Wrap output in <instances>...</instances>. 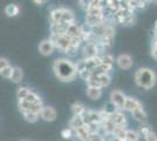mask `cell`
<instances>
[{
  "mask_svg": "<svg viewBox=\"0 0 157 141\" xmlns=\"http://www.w3.org/2000/svg\"><path fill=\"white\" fill-rule=\"evenodd\" d=\"M148 7V2L147 1H140V0H137V8L138 10H145ZM136 8V10H137Z\"/></svg>",
  "mask_w": 157,
  "mask_h": 141,
  "instance_id": "44",
  "label": "cell"
},
{
  "mask_svg": "<svg viewBox=\"0 0 157 141\" xmlns=\"http://www.w3.org/2000/svg\"><path fill=\"white\" fill-rule=\"evenodd\" d=\"M53 71H54V74L56 75V78L63 82H71L78 76L74 64L65 58L56 59L53 62Z\"/></svg>",
  "mask_w": 157,
  "mask_h": 141,
  "instance_id": "1",
  "label": "cell"
},
{
  "mask_svg": "<svg viewBox=\"0 0 157 141\" xmlns=\"http://www.w3.org/2000/svg\"><path fill=\"white\" fill-rule=\"evenodd\" d=\"M34 4H36L38 6H42L44 4H46V1L45 0H41V1L40 0H34Z\"/></svg>",
  "mask_w": 157,
  "mask_h": 141,
  "instance_id": "47",
  "label": "cell"
},
{
  "mask_svg": "<svg viewBox=\"0 0 157 141\" xmlns=\"http://www.w3.org/2000/svg\"><path fill=\"white\" fill-rule=\"evenodd\" d=\"M40 116L42 120L47 121V122H52L56 119V111L52 106H44L41 113H40Z\"/></svg>",
  "mask_w": 157,
  "mask_h": 141,
  "instance_id": "5",
  "label": "cell"
},
{
  "mask_svg": "<svg viewBox=\"0 0 157 141\" xmlns=\"http://www.w3.org/2000/svg\"><path fill=\"white\" fill-rule=\"evenodd\" d=\"M102 111H105L107 114L110 115V114H113L114 112H116V107H115V106H114V105H113L111 102H109V104H105V108H103Z\"/></svg>",
  "mask_w": 157,
  "mask_h": 141,
  "instance_id": "36",
  "label": "cell"
},
{
  "mask_svg": "<svg viewBox=\"0 0 157 141\" xmlns=\"http://www.w3.org/2000/svg\"><path fill=\"white\" fill-rule=\"evenodd\" d=\"M78 76H80L81 79H83L85 81H87L90 76H92V72L88 71V69H85V71H82L81 73H78Z\"/></svg>",
  "mask_w": 157,
  "mask_h": 141,
  "instance_id": "39",
  "label": "cell"
},
{
  "mask_svg": "<svg viewBox=\"0 0 157 141\" xmlns=\"http://www.w3.org/2000/svg\"><path fill=\"white\" fill-rule=\"evenodd\" d=\"M76 52H78V48H75V47H73V46H69L68 47V49L66 51L65 53L68 54L69 57H74V55L76 54Z\"/></svg>",
  "mask_w": 157,
  "mask_h": 141,
  "instance_id": "43",
  "label": "cell"
},
{
  "mask_svg": "<svg viewBox=\"0 0 157 141\" xmlns=\"http://www.w3.org/2000/svg\"><path fill=\"white\" fill-rule=\"evenodd\" d=\"M78 4H80V6L85 10V12H86V10L88 8V6H89V1H83V0H80V1H78Z\"/></svg>",
  "mask_w": 157,
  "mask_h": 141,
  "instance_id": "45",
  "label": "cell"
},
{
  "mask_svg": "<svg viewBox=\"0 0 157 141\" xmlns=\"http://www.w3.org/2000/svg\"><path fill=\"white\" fill-rule=\"evenodd\" d=\"M24 79V72L20 67H13L12 68V74L10 80L14 82V84H20Z\"/></svg>",
  "mask_w": 157,
  "mask_h": 141,
  "instance_id": "14",
  "label": "cell"
},
{
  "mask_svg": "<svg viewBox=\"0 0 157 141\" xmlns=\"http://www.w3.org/2000/svg\"><path fill=\"white\" fill-rule=\"evenodd\" d=\"M123 141H128V140H127V139H125V140H123Z\"/></svg>",
  "mask_w": 157,
  "mask_h": 141,
  "instance_id": "51",
  "label": "cell"
},
{
  "mask_svg": "<svg viewBox=\"0 0 157 141\" xmlns=\"http://www.w3.org/2000/svg\"><path fill=\"white\" fill-rule=\"evenodd\" d=\"M18 108H19L20 112L24 114V113L28 112V109H29V104H28L26 100H19V102H18Z\"/></svg>",
  "mask_w": 157,
  "mask_h": 141,
  "instance_id": "31",
  "label": "cell"
},
{
  "mask_svg": "<svg viewBox=\"0 0 157 141\" xmlns=\"http://www.w3.org/2000/svg\"><path fill=\"white\" fill-rule=\"evenodd\" d=\"M135 22H136V17H135V14H132V15H129V17L123 18L122 25H125V26H131V25H134Z\"/></svg>",
  "mask_w": 157,
  "mask_h": 141,
  "instance_id": "33",
  "label": "cell"
},
{
  "mask_svg": "<svg viewBox=\"0 0 157 141\" xmlns=\"http://www.w3.org/2000/svg\"><path fill=\"white\" fill-rule=\"evenodd\" d=\"M144 139L145 141H157V134L155 132H152V129H151L150 132L144 136Z\"/></svg>",
  "mask_w": 157,
  "mask_h": 141,
  "instance_id": "40",
  "label": "cell"
},
{
  "mask_svg": "<svg viewBox=\"0 0 157 141\" xmlns=\"http://www.w3.org/2000/svg\"><path fill=\"white\" fill-rule=\"evenodd\" d=\"M87 96L90 100H98L102 96V89L95 87H88L87 88Z\"/></svg>",
  "mask_w": 157,
  "mask_h": 141,
  "instance_id": "17",
  "label": "cell"
},
{
  "mask_svg": "<svg viewBox=\"0 0 157 141\" xmlns=\"http://www.w3.org/2000/svg\"><path fill=\"white\" fill-rule=\"evenodd\" d=\"M74 66H75V71H76V73H81L82 71H85L86 69V62H85V59H82V60H78L76 64H74Z\"/></svg>",
  "mask_w": 157,
  "mask_h": 141,
  "instance_id": "34",
  "label": "cell"
},
{
  "mask_svg": "<svg viewBox=\"0 0 157 141\" xmlns=\"http://www.w3.org/2000/svg\"><path fill=\"white\" fill-rule=\"evenodd\" d=\"M89 119H90V122L101 123V118H100V113H98V112H95V111H90V109H89Z\"/></svg>",
  "mask_w": 157,
  "mask_h": 141,
  "instance_id": "32",
  "label": "cell"
},
{
  "mask_svg": "<svg viewBox=\"0 0 157 141\" xmlns=\"http://www.w3.org/2000/svg\"><path fill=\"white\" fill-rule=\"evenodd\" d=\"M39 52L44 57H49L54 52V45L49 39H45L40 42L39 45Z\"/></svg>",
  "mask_w": 157,
  "mask_h": 141,
  "instance_id": "6",
  "label": "cell"
},
{
  "mask_svg": "<svg viewBox=\"0 0 157 141\" xmlns=\"http://www.w3.org/2000/svg\"><path fill=\"white\" fill-rule=\"evenodd\" d=\"M82 51H83L85 59H89V58H93V57H96V55H98V51H96V46H95V44L86 42Z\"/></svg>",
  "mask_w": 157,
  "mask_h": 141,
  "instance_id": "11",
  "label": "cell"
},
{
  "mask_svg": "<svg viewBox=\"0 0 157 141\" xmlns=\"http://www.w3.org/2000/svg\"><path fill=\"white\" fill-rule=\"evenodd\" d=\"M25 100H26L29 105H32V104H35V102H38V101L41 100V98H40L39 95L35 93V92L31 91V92L28 93V95L26 96V99H25Z\"/></svg>",
  "mask_w": 157,
  "mask_h": 141,
  "instance_id": "28",
  "label": "cell"
},
{
  "mask_svg": "<svg viewBox=\"0 0 157 141\" xmlns=\"http://www.w3.org/2000/svg\"><path fill=\"white\" fill-rule=\"evenodd\" d=\"M150 54H151V57H152L155 60H157V49H156V48H154V47H152V48H151V53Z\"/></svg>",
  "mask_w": 157,
  "mask_h": 141,
  "instance_id": "46",
  "label": "cell"
},
{
  "mask_svg": "<svg viewBox=\"0 0 157 141\" xmlns=\"http://www.w3.org/2000/svg\"><path fill=\"white\" fill-rule=\"evenodd\" d=\"M102 141H107V140H105V139H103V140H102Z\"/></svg>",
  "mask_w": 157,
  "mask_h": 141,
  "instance_id": "50",
  "label": "cell"
},
{
  "mask_svg": "<svg viewBox=\"0 0 157 141\" xmlns=\"http://www.w3.org/2000/svg\"><path fill=\"white\" fill-rule=\"evenodd\" d=\"M85 127L89 132V134H96V133H100L101 131L100 123H96V122H89L88 125H85Z\"/></svg>",
  "mask_w": 157,
  "mask_h": 141,
  "instance_id": "25",
  "label": "cell"
},
{
  "mask_svg": "<svg viewBox=\"0 0 157 141\" xmlns=\"http://www.w3.org/2000/svg\"><path fill=\"white\" fill-rule=\"evenodd\" d=\"M8 66H11V64H10V60L7 59V58H0V71L2 69V68H6Z\"/></svg>",
  "mask_w": 157,
  "mask_h": 141,
  "instance_id": "41",
  "label": "cell"
},
{
  "mask_svg": "<svg viewBox=\"0 0 157 141\" xmlns=\"http://www.w3.org/2000/svg\"><path fill=\"white\" fill-rule=\"evenodd\" d=\"M20 13V8L18 5L15 4H8L6 7H5V14L10 18H13V17H17L18 14Z\"/></svg>",
  "mask_w": 157,
  "mask_h": 141,
  "instance_id": "18",
  "label": "cell"
},
{
  "mask_svg": "<svg viewBox=\"0 0 157 141\" xmlns=\"http://www.w3.org/2000/svg\"><path fill=\"white\" fill-rule=\"evenodd\" d=\"M96 78V80L100 84V87L103 88V87H107V86H109L110 85V81H111V78L109 74H102V75H100V76H95Z\"/></svg>",
  "mask_w": 157,
  "mask_h": 141,
  "instance_id": "21",
  "label": "cell"
},
{
  "mask_svg": "<svg viewBox=\"0 0 157 141\" xmlns=\"http://www.w3.org/2000/svg\"><path fill=\"white\" fill-rule=\"evenodd\" d=\"M111 135L114 136V139H116L117 141H123L125 140V136H127V129H125V127L115 126Z\"/></svg>",
  "mask_w": 157,
  "mask_h": 141,
  "instance_id": "13",
  "label": "cell"
},
{
  "mask_svg": "<svg viewBox=\"0 0 157 141\" xmlns=\"http://www.w3.org/2000/svg\"><path fill=\"white\" fill-rule=\"evenodd\" d=\"M61 136H62L63 139L69 140V139H72V136H73V131L71 128H65V129L61 132Z\"/></svg>",
  "mask_w": 157,
  "mask_h": 141,
  "instance_id": "37",
  "label": "cell"
},
{
  "mask_svg": "<svg viewBox=\"0 0 157 141\" xmlns=\"http://www.w3.org/2000/svg\"><path fill=\"white\" fill-rule=\"evenodd\" d=\"M136 108H143L142 104L138 100H136L135 98H131V96H125L124 99V104H123V108L124 111H128V112H132L134 109Z\"/></svg>",
  "mask_w": 157,
  "mask_h": 141,
  "instance_id": "7",
  "label": "cell"
},
{
  "mask_svg": "<svg viewBox=\"0 0 157 141\" xmlns=\"http://www.w3.org/2000/svg\"><path fill=\"white\" fill-rule=\"evenodd\" d=\"M49 21L51 25H58L60 22H62V15H61V7L60 8H55L51 12L49 15Z\"/></svg>",
  "mask_w": 157,
  "mask_h": 141,
  "instance_id": "15",
  "label": "cell"
},
{
  "mask_svg": "<svg viewBox=\"0 0 157 141\" xmlns=\"http://www.w3.org/2000/svg\"><path fill=\"white\" fill-rule=\"evenodd\" d=\"M67 34L69 37H80L81 35V32H80V26L78 24H72L69 25L68 28H67Z\"/></svg>",
  "mask_w": 157,
  "mask_h": 141,
  "instance_id": "23",
  "label": "cell"
},
{
  "mask_svg": "<svg viewBox=\"0 0 157 141\" xmlns=\"http://www.w3.org/2000/svg\"><path fill=\"white\" fill-rule=\"evenodd\" d=\"M12 66H8L6 68H2L1 71H0V75L2 76V78H5V79H10L11 78V74H12Z\"/></svg>",
  "mask_w": 157,
  "mask_h": 141,
  "instance_id": "35",
  "label": "cell"
},
{
  "mask_svg": "<svg viewBox=\"0 0 157 141\" xmlns=\"http://www.w3.org/2000/svg\"><path fill=\"white\" fill-rule=\"evenodd\" d=\"M29 92H31V89L28 87H19L17 91V96L19 100H25Z\"/></svg>",
  "mask_w": 157,
  "mask_h": 141,
  "instance_id": "27",
  "label": "cell"
},
{
  "mask_svg": "<svg viewBox=\"0 0 157 141\" xmlns=\"http://www.w3.org/2000/svg\"><path fill=\"white\" fill-rule=\"evenodd\" d=\"M105 139L103 135L100 134V133H96V134H90L89 136V141H102Z\"/></svg>",
  "mask_w": 157,
  "mask_h": 141,
  "instance_id": "42",
  "label": "cell"
},
{
  "mask_svg": "<svg viewBox=\"0 0 157 141\" xmlns=\"http://www.w3.org/2000/svg\"><path fill=\"white\" fill-rule=\"evenodd\" d=\"M24 118H25V120L27 122H31V123H34V122H36L38 119H39V115L38 114H34V113H31V112H26V113H24Z\"/></svg>",
  "mask_w": 157,
  "mask_h": 141,
  "instance_id": "30",
  "label": "cell"
},
{
  "mask_svg": "<svg viewBox=\"0 0 157 141\" xmlns=\"http://www.w3.org/2000/svg\"><path fill=\"white\" fill-rule=\"evenodd\" d=\"M118 67L122 69H129L132 66V58L129 54H120L116 59Z\"/></svg>",
  "mask_w": 157,
  "mask_h": 141,
  "instance_id": "8",
  "label": "cell"
},
{
  "mask_svg": "<svg viewBox=\"0 0 157 141\" xmlns=\"http://www.w3.org/2000/svg\"><path fill=\"white\" fill-rule=\"evenodd\" d=\"M155 31H157V21H156V25H155Z\"/></svg>",
  "mask_w": 157,
  "mask_h": 141,
  "instance_id": "49",
  "label": "cell"
},
{
  "mask_svg": "<svg viewBox=\"0 0 157 141\" xmlns=\"http://www.w3.org/2000/svg\"><path fill=\"white\" fill-rule=\"evenodd\" d=\"M155 40H157V31H155Z\"/></svg>",
  "mask_w": 157,
  "mask_h": 141,
  "instance_id": "48",
  "label": "cell"
},
{
  "mask_svg": "<svg viewBox=\"0 0 157 141\" xmlns=\"http://www.w3.org/2000/svg\"><path fill=\"white\" fill-rule=\"evenodd\" d=\"M49 40L53 42L54 48H58L60 51H62L63 53L68 49V47L71 46V37L67 33L63 34V35H54V34H51Z\"/></svg>",
  "mask_w": 157,
  "mask_h": 141,
  "instance_id": "3",
  "label": "cell"
},
{
  "mask_svg": "<svg viewBox=\"0 0 157 141\" xmlns=\"http://www.w3.org/2000/svg\"><path fill=\"white\" fill-rule=\"evenodd\" d=\"M125 95L123 92L118 91V89H114L110 93V102L116 107V109H122L123 108V104H124Z\"/></svg>",
  "mask_w": 157,
  "mask_h": 141,
  "instance_id": "4",
  "label": "cell"
},
{
  "mask_svg": "<svg viewBox=\"0 0 157 141\" xmlns=\"http://www.w3.org/2000/svg\"><path fill=\"white\" fill-rule=\"evenodd\" d=\"M156 74L150 68H140L135 73V82L144 89H150L156 84Z\"/></svg>",
  "mask_w": 157,
  "mask_h": 141,
  "instance_id": "2",
  "label": "cell"
},
{
  "mask_svg": "<svg viewBox=\"0 0 157 141\" xmlns=\"http://www.w3.org/2000/svg\"><path fill=\"white\" fill-rule=\"evenodd\" d=\"M150 131H151V128L149 127V125H147V123H142V126L140 127V134L145 136V135L148 134Z\"/></svg>",
  "mask_w": 157,
  "mask_h": 141,
  "instance_id": "38",
  "label": "cell"
},
{
  "mask_svg": "<svg viewBox=\"0 0 157 141\" xmlns=\"http://www.w3.org/2000/svg\"><path fill=\"white\" fill-rule=\"evenodd\" d=\"M109 119H110V121L115 126L125 127V125H127V118H125L124 114L121 113L120 111H116V112H114L113 114L109 115Z\"/></svg>",
  "mask_w": 157,
  "mask_h": 141,
  "instance_id": "9",
  "label": "cell"
},
{
  "mask_svg": "<svg viewBox=\"0 0 157 141\" xmlns=\"http://www.w3.org/2000/svg\"><path fill=\"white\" fill-rule=\"evenodd\" d=\"M131 115H132V118L136 121H138V122L145 123V121H147V113L144 112L143 108H136V109H134V111L131 112Z\"/></svg>",
  "mask_w": 157,
  "mask_h": 141,
  "instance_id": "16",
  "label": "cell"
},
{
  "mask_svg": "<svg viewBox=\"0 0 157 141\" xmlns=\"http://www.w3.org/2000/svg\"><path fill=\"white\" fill-rule=\"evenodd\" d=\"M140 138H141V134L137 131H132V129H128L127 131L125 139L128 141H140Z\"/></svg>",
  "mask_w": 157,
  "mask_h": 141,
  "instance_id": "26",
  "label": "cell"
},
{
  "mask_svg": "<svg viewBox=\"0 0 157 141\" xmlns=\"http://www.w3.org/2000/svg\"><path fill=\"white\" fill-rule=\"evenodd\" d=\"M73 132H74L75 136H76L80 141H89V136H90V134H89V132L87 131V128H86L85 126L76 128V129H74Z\"/></svg>",
  "mask_w": 157,
  "mask_h": 141,
  "instance_id": "12",
  "label": "cell"
},
{
  "mask_svg": "<svg viewBox=\"0 0 157 141\" xmlns=\"http://www.w3.org/2000/svg\"><path fill=\"white\" fill-rule=\"evenodd\" d=\"M107 8L109 10V13L114 14L120 10V1H115V0H108L107 1Z\"/></svg>",
  "mask_w": 157,
  "mask_h": 141,
  "instance_id": "24",
  "label": "cell"
},
{
  "mask_svg": "<svg viewBox=\"0 0 157 141\" xmlns=\"http://www.w3.org/2000/svg\"><path fill=\"white\" fill-rule=\"evenodd\" d=\"M42 108H44V104H42V100H40V101H38V102H35V104L29 105V109H28V112L34 113V114H38L40 116V113H41Z\"/></svg>",
  "mask_w": 157,
  "mask_h": 141,
  "instance_id": "22",
  "label": "cell"
},
{
  "mask_svg": "<svg viewBox=\"0 0 157 141\" xmlns=\"http://www.w3.org/2000/svg\"><path fill=\"white\" fill-rule=\"evenodd\" d=\"M61 15H62V22L66 24H76V19H75V15L74 12L69 8H66V7H61Z\"/></svg>",
  "mask_w": 157,
  "mask_h": 141,
  "instance_id": "10",
  "label": "cell"
},
{
  "mask_svg": "<svg viewBox=\"0 0 157 141\" xmlns=\"http://www.w3.org/2000/svg\"><path fill=\"white\" fill-rule=\"evenodd\" d=\"M101 60H102V65H105V66L113 67V65H114V58L110 54L105 53L103 55H101Z\"/></svg>",
  "mask_w": 157,
  "mask_h": 141,
  "instance_id": "29",
  "label": "cell"
},
{
  "mask_svg": "<svg viewBox=\"0 0 157 141\" xmlns=\"http://www.w3.org/2000/svg\"><path fill=\"white\" fill-rule=\"evenodd\" d=\"M86 109L87 108L85 107V105L81 104V102H74L72 105V113L74 115H76V116H81Z\"/></svg>",
  "mask_w": 157,
  "mask_h": 141,
  "instance_id": "20",
  "label": "cell"
},
{
  "mask_svg": "<svg viewBox=\"0 0 157 141\" xmlns=\"http://www.w3.org/2000/svg\"><path fill=\"white\" fill-rule=\"evenodd\" d=\"M82 126H85L82 118L81 116H76V115H73V118L69 121V128L72 131H74V129H76L78 127H82Z\"/></svg>",
  "mask_w": 157,
  "mask_h": 141,
  "instance_id": "19",
  "label": "cell"
}]
</instances>
